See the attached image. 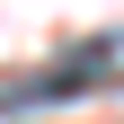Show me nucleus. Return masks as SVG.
<instances>
[{
	"mask_svg": "<svg viewBox=\"0 0 124 124\" xmlns=\"http://www.w3.org/2000/svg\"><path fill=\"white\" fill-rule=\"evenodd\" d=\"M124 62V36H89V44H71V53L53 62V71H36V80H18L9 98H0V115H18V106H53V98H89V89L106 80Z\"/></svg>",
	"mask_w": 124,
	"mask_h": 124,
	"instance_id": "1",
	"label": "nucleus"
}]
</instances>
